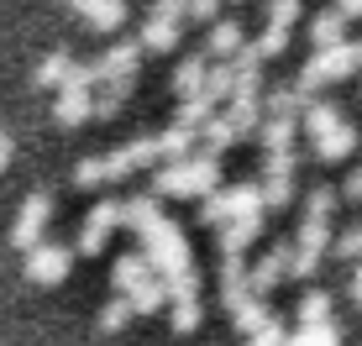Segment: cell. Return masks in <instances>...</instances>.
Returning <instances> with one entry per match:
<instances>
[{
    "label": "cell",
    "instance_id": "cell-1",
    "mask_svg": "<svg viewBox=\"0 0 362 346\" xmlns=\"http://www.w3.org/2000/svg\"><path fill=\"white\" fill-rule=\"evenodd\" d=\"M121 226H132L136 237H142V252H147V263L158 268V278L168 283V294H194L199 289L189 237L158 210V194H132V200H121Z\"/></svg>",
    "mask_w": 362,
    "mask_h": 346
},
{
    "label": "cell",
    "instance_id": "cell-2",
    "mask_svg": "<svg viewBox=\"0 0 362 346\" xmlns=\"http://www.w3.org/2000/svg\"><path fill=\"white\" fill-rule=\"evenodd\" d=\"M221 184V163L216 153H184V157H163L153 168V194L163 200H199Z\"/></svg>",
    "mask_w": 362,
    "mask_h": 346
},
{
    "label": "cell",
    "instance_id": "cell-3",
    "mask_svg": "<svg viewBox=\"0 0 362 346\" xmlns=\"http://www.w3.org/2000/svg\"><path fill=\"white\" fill-rule=\"evenodd\" d=\"M236 215H263V189L257 184H226V189H210V194H199V226H226V220Z\"/></svg>",
    "mask_w": 362,
    "mask_h": 346
},
{
    "label": "cell",
    "instance_id": "cell-4",
    "mask_svg": "<svg viewBox=\"0 0 362 346\" xmlns=\"http://www.w3.org/2000/svg\"><path fill=\"white\" fill-rule=\"evenodd\" d=\"M47 220H53V194H47V189L27 194L21 210H16V226H11V246H16V252L37 246V241H42V231H47Z\"/></svg>",
    "mask_w": 362,
    "mask_h": 346
},
{
    "label": "cell",
    "instance_id": "cell-5",
    "mask_svg": "<svg viewBox=\"0 0 362 346\" xmlns=\"http://www.w3.org/2000/svg\"><path fill=\"white\" fill-rule=\"evenodd\" d=\"M69 268H74V252H69V246H58V241H37V246H27V278L42 283V289L64 283Z\"/></svg>",
    "mask_w": 362,
    "mask_h": 346
},
{
    "label": "cell",
    "instance_id": "cell-6",
    "mask_svg": "<svg viewBox=\"0 0 362 346\" xmlns=\"http://www.w3.org/2000/svg\"><path fill=\"white\" fill-rule=\"evenodd\" d=\"M263 210H284L294 200V153L284 147V153H268V163H263Z\"/></svg>",
    "mask_w": 362,
    "mask_h": 346
},
{
    "label": "cell",
    "instance_id": "cell-7",
    "mask_svg": "<svg viewBox=\"0 0 362 346\" xmlns=\"http://www.w3.org/2000/svg\"><path fill=\"white\" fill-rule=\"evenodd\" d=\"M289 263H294V241H279V246H268V252L257 257L252 268H247V289H252V294H263V299H268V294L279 289L284 278H289Z\"/></svg>",
    "mask_w": 362,
    "mask_h": 346
},
{
    "label": "cell",
    "instance_id": "cell-8",
    "mask_svg": "<svg viewBox=\"0 0 362 346\" xmlns=\"http://www.w3.org/2000/svg\"><path fill=\"white\" fill-rule=\"evenodd\" d=\"M121 226V200H100L90 210V220H84V231H79V252L84 257H95V252H105V241H110V231Z\"/></svg>",
    "mask_w": 362,
    "mask_h": 346
},
{
    "label": "cell",
    "instance_id": "cell-9",
    "mask_svg": "<svg viewBox=\"0 0 362 346\" xmlns=\"http://www.w3.org/2000/svg\"><path fill=\"white\" fill-rule=\"evenodd\" d=\"M153 278H158V268L147 263L142 246H136V252H121L116 268H110V289H116V294H136V289H147Z\"/></svg>",
    "mask_w": 362,
    "mask_h": 346
},
{
    "label": "cell",
    "instance_id": "cell-10",
    "mask_svg": "<svg viewBox=\"0 0 362 346\" xmlns=\"http://www.w3.org/2000/svg\"><path fill=\"white\" fill-rule=\"evenodd\" d=\"M263 237V215H236L226 226H216V252H247Z\"/></svg>",
    "mask_w": 362,
    "mask_h": 346
},
{
    "label": "cell",
    "instance_id": "cell-11",
    "mask_svg": "<svg viewBox=\"0 0 362 346\" xmlns=\"http://www.w3.org/2000/svg\"><path fill=\"white\" fill-rule=\"evenodd\" d=\"M310 142H315V157H320V163H341V157H346V153H352V147H357V131L336 121V126L315 131V137H310Z\"/></svg>",
    "mask_w": 362,
    "mask_h": 346
},
{
    "label": "cell",
    "instance_id": "cell-12",
    "mask_svg": "<svg viewBox=\"0 0 362 346\" xmlns=\"http://www.w3.org/2000/svg\"><path fill=\"white\" fill-rule=\"evenodd\" d=\"M199 320H205L199 289H194V294H168V326H173V330H199Z\"/></svg>",
    "mask_w": 362,
    "mask_h": 346
},
{
    "label": "cell",
    "instance_id": "cell-13",
    "mask_svg": "<svg viewBox=\"0 0 362 346\" xmlns=\"http://www.w3.org/2000/svg\"><path fill=\"white\" fill-rule=\"evenodd\" d=\"M284 346H341V326H336V320L294 326V330H284Z\"/></svg>",
    "mask_w": 362,
    "mask_h": 346
},
{
    "label": "cell",
    "instance_id": "cell-14",
    "mask_svg": "<svg viewBox=\"0 0 362 346\" xmlns=\"http://www.w3.org/2000/svg\"><path fill=\"white\" fill-rule=\"evenodd\" d=\"M294 131H299V121H294V116H268L263 126H257V137H263L268 153H284V147L294 142Z\"/></svg>",
    "mask_w": 362,
    "mask_h": 346
},
{
    "label": "cell",
    "instance_id": "cell-15",
    "mask_svg": "<svg viewBox=\"0 0 362 346\" xmlns=\"http://www.w3.org/2000/svg\"><path fill=\"white\" fill-rule=\"evenodd\" d=\"M132 320H136V310H132V299H127V294H116V299H110L105 310H100V320H95V326L105 330V336H116V330H127Z\"/></svg>",
    "mask_w": 362,
    "mask_h": 346
},
{
    "label": "cell",
    "instance_id": "cell-16",
    "mask_svg": "<svg viewBox=\"0 0 362 346\" xmlns=\"http://www.w3.org/2000/svg\"><path fill=\"white\" fill-rule=\"evenodd\" d=\"M294 320H299V326H320V320H331V294L326 289H310L305 299H299Z\"/></svg>",
    "mask_w": 362,
    "mask_h": 346
},
{
    "label": "cell",
    "instance_id": "cell-17",
    "mask_svg": "<svg viewBox=\"0 0 362 346\" xmlns=\"http://www.w3.org/2000/svg\"><path fill=\"white\" fill-rule=\"evenodd\" d=\"M127 299H132V310H136V315H158V310H163V304H168V283H163V278H153V283H147V289L127 294Z\"/></svg>",
    "mask_w": 362,
    "mask_h": 346
},
{
    "label": "cell",
    "instance_id": "cell-18",
    "mask_svg": "<svg viewBox=\"0 0 362 346\" xmlns=\"http://www.w3.org/2000/svg\"><path fill=\"white\" fill-rule=\"evenodd\" d=\"M336 205H341V194H336V189H326V184H320V189H310L305 194V215H336Z\"/></svg>",
    "mask_w": 362,
    "mask_h": 346
},
{
    "label": "cell",
    "instance_id": "cell-19",
    "mask_svg": "<svg viewBox=\"0 0 362 346\" xmlns=\"http://www.w3.org/2000/svg\"><path fill=\"white\" fill-rule=\"evenodd\" d=\"M199 90H205V64H199V58H189V64L179 68V95L189 100V95H199Z\"/></svg>",
    "mask_w": 362,
    "mask_h": 346
},
{
    "label": "cell",
    "instance_id": "cell-20",
    "mask_svg": "<svg viewBox=\"0 0 362 346\" xmlns=\"http://www.w3.org/2000/svg\"><path fill=\"white\" fill-rule=\"evenodd\" d=\"M69 73H74V64H69V53H53L42 68H37V79L42 84H69Z\"/></svg>",
    "mask_w": 362,
    "mask_h": 346
},
{
    "label": "cell",
    "instance_id": "cell-21",
    "mask_svg": "<svg viewBox=\"0 0 362 346\" xmlns=\"http://www.w3.org/2000/svg\"><path fill=\"white\" fill-rule=\"evenodd\" d=\"M336 121H341V116H336V105H310L305 110V131H310V137L326 131V126H336Z\"/></svg>",
    "mask_w": 362,
    "mask_h": 346
},
{
    "label": "cell",
    "instance_id": "cell-22",
    "mask_svg": "<svg viewBox=\"0 0 362 346\" xmlns=\"http://www.w3.org/2000/svg\"><path fill=\"white\" fill-rule=\"evenodd\" d=\"M331 246H336V257H352V263H362V226H352L346 237H336Z\"/></svg>",
    "mask_w": 362,
    "mask_h": 346
},
{
    "label": "cell",
    "instance_id": "cell-23",
    "mask_svg": "<svg viewBox=\"0 0 362 346\" xmlns=\"http://www.w3.org/2000/svg\"><path fill=\"white\" fill-rule=\"evenodd\" d=\"M242 346H284V320H273V326L252 330V336H242Z\"/></svg>",
    "mask_w": 362,
    "mask_h": 346
},
{
    "label": "cell",
    "instance_id": "cell-24",
    "mask_svg": "<svg viewBox=\"0 0 362 346\" xmlns=\"http://www.w3.org/2000/svg\"><path fill=\"white\" fill-rule=\"evenodd\" d=\"M315 42H320V47H336V42H341V16H320V21H315Z\"/></svg>",
    "mask_w": 362,
    "mask_h": 346
},
{
    "label": "cell",
    "instance_id": "cell-25",
    "mask_svg": "<svg viewBox=\"0 0 362 346\" xmlns=\"http://www.w3.org/2000/svg\"><path fill=\"white\" fill-rule=\"evenodd\" d=\"M236 42H242V27H216V37H210V47H216V53H236Z\"/></svg>",
    "mask_w": 362,
    "mask_h": 346
},
{
    "label": "cell",
    "instance_id": "cell-26",
    "mask_svg": "<svg viewBox=\"0 0 362 346\" xmlns=\"http://www.w3.org/2000/svg\"><path fill=\"white\" fill-rule=\"evenodd\" d=\"M341 200L362 205V168H352V173H346V184H341Z\"/></svg>",
    "mask_w": 362,
    "mask_h": 346
},
{
    "label": "cell",
    "instance_id": "cell-27",
    "mask_svg": "<svg viewBox=\"0 0 362 346\" xmlns=\"http://www.w3.org/2000/svg\"><path fill=\"white\" fill-rule=\"evenodd\" d=\"M11 157H16V142H11V131H0V173L11 168Z\"/></svg>",
    "mask_w": 362,
    "mask_h": 346
},
{
    "label": "cell",
    "instance_id": "cell-28",
    "mask_svg": "<svg viewBox=\"0 0 362 346\" xmlns=\"http://www.w3.org/2000/svg\"><path fill=\"white\" fill-rule=\"evenodd\" d=\"M352 299H357V310H362V263L352 268Z\"/></svg>",
    "mask_w": 362,
    "mask_h": 346
},
{
    "label": "cell",
    "instance_id": "cell-29",
    "mask_svg": "<svg viewBox=\"0 0 362 346\" xmlns=\"http://www.w3.org/2000/svg\"><path fill=\"white\" fill-rule=\"evenodd\" d=\"M194 16H216V0H194Z\"/></svg>",
    "mask_w": 362,
    "mask_h": 346
},
{
    "label": "cell",
    "instance_id": "cell-30",
    "mask_svg": "<svg viewBox=\"0 0 362 346\" xmlns=\"http://www.w3.org/2000/svg\"><path fill=\"white\" fill-rule=\"evenodd\" d=\"M341 11L346 16H362V0H341Z\"/></svg>",
    "mask_w": 362,
    "mask_h": 346
}]
</instances>
